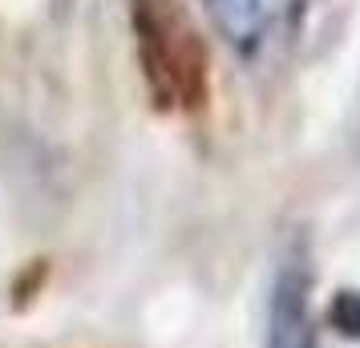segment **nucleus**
Instances as JSON below:
<instances>
[{"label":"nucleus","instance_id":"nucleus-3","mask_svg":"<svg viewBox=\"0 0 360 348\" xmlns=\"http://www.w3.org/2000/svg\"><path fill=\"white\" fill-rule=\"evenodd\" d=\"M336 324L348 336H360V292H344L336 304Z\"/></svg>","mask_w":360,"mask_h":348},{"label":"nucleus","instance_id":"nucleus-2","mask_svg":"<svg viewBox=\"0 0 360 348\" xmlns=\"http://www.w3.org/2000/svg\"><path fill=\"white\" fill-rule=\"evenodd\" d=\"M214 33L243 57H259L279 45L295 17L304 13V0H198Z\"/></svg>","mask_w":360,"mask_h":348},{"label":"nucleus","instance_id":"nucleus-1","mask_svg":"<svg viewBox=\"0 0 360 348\" xmlns=\"http://www.w3.org/2000/svg\"><path fill=\"white\" fill-rule=\"evenodd\" d=\"M311 255L304 239L279 255L267 288V320H263V348H324L320 324L311 312Z\"/></svg>","mask_w":360,"mask_h":348}]
</instances>
